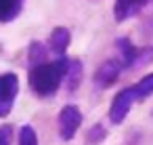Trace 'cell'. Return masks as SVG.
Segmentation results:
<instances>
[{"label":"cell","instance_id":"cell-1","mask_svg":"<svg viewBox=\"0 0 153 145\" xmlns=\"http://www.w3.org/2000/svg\"><path fill=\"white\" fill-rule=\"evenodd\" d=\"M67 67H69V59L67 57H59L55 61H46L42 65L30 67V72H27L30 88L38 97H44V99L53 97L61 88V82H65Z\"/></svg>","mask_w":153,"mask_h":145},{"label":"cell","instance_id":"cell-2","mask_svg":"<svg viewBox=\"0 0 153 145\" xmlns=\"http://www.w3.org/2000/svg\"><path fill=\"white\" fill-rule=\"evenodd\" d=\"M17 95H19V76L15 72L0 74V118H7L13 111Z\"/></svg>","mask_w":153,"mask_h":145},{"label":"cell","instance_id":"cell-3","mask_svg":"<svg viewBox=\"0 0 153 145\" xmlns=\"http://www.w3.org/2000/svg\"><path fill=\"white\" fill-rule=\"evenodd\" d=\"M134 101H138V99H136L134 84L122 88V90L113 97V101H111V107H109V120H111L113 124H122V122L126 120V116L130 114Z\"/></svg>","mask_w":153,"mask_h":145},{"label":"cell","instance_id":"cell-4","mask_svg":"<svg viewBox=\"0 0 153 145\" xmlns=\"http://www.w3.org/2000/svg\"><path fill=\"white\" fill-rule=\"evenodd\" d=\"M57 124H59V135L63 141H71L82 124V111L76 105H63V109L57 116Z\"/></svg>","mask_w":153,"mask_h":145},{"label":"cell","instance_id":"cell-5","mask_svg":"<svg viewBox=\"0 0 153 145\" xmlns=\"http://www.w3.org/2000/svg\"><path fill=\"white\" fill-rule=\"evenodd\" d=\"M122 70H124V65H122V61H120V59H107L105 63H101V67H99V70L94 72V76H92L94 86H97L99 90L109 88L111 84H115V82H117V78H120V74H122Z\"/></svg>","mask_w":153,"mask_h":145},{"label":"cell","instance_id":"cell-6","mask_svg":"<svg viewBox=\"0 0 153 145\" xmlns=\"http://www.w3.org/2000/svg\"><path fill=\"white\" fill-rule=\"evenodd\" d=\"M69 44H71V32H69V28L59 25V28H55V30L51 32L48 51H51L53 55H57V59H59V57H65Z\"/></svg>","mask_w":153,"mask_h":145},{"label":"cell","instance_id":"cell-7","mask_svg":"<svg viewBox=\"0 0 153 145\" xmlns=\"http://www.w3.org/2000/svg\"><path fill=\"white\" fill-rule=\"evenodd\" d=\"M147 4V0H115L113 4V17L117 23L122 21H128L130 17H136L143 7Z\"/></svg>","mask_w":153,"mask_h":145},{"label":"cell","instance_id":"cell-8","mask_svg":"<svg viewBox=\"0 0 153 145\" xmlns=\"http://www.w3.org/2000/svg\"><path fill=\"white\" fill-rule=\"evenodd\" d=\"M115 49H117V53H120V57H117V59L122 61V65H124V67H136V65H138L140 49H136V46L130 42V38H117Z\"/></svg>","mask_w":153,"mask_h":145},{"label":"cell","instance_id":"cell-9","mask_svg":"<svg viewBox=\"0 0 153 145\" xmlns=\"http://www.w3.org/2000/svg\"><path fill=\"white\" fill-rule=\"evenodd\" d=\"M25 0H0V23L15 21L23 11Z\"/></svg>","mask_w":153,"mask_h":145},{"label":"cell","instance_id":"cell-10","mask_svg":"<svg viewBox=\"0 0 153 145\" xmlns=\"http://www.w3.org/2000/svg\"><path fill=\"white\" fill-rule=\"evenodd\" d=\"M82 70H84L82 61L69 59V67H67V76H65V86H67L69 93H74L80 86V82H82Z\"/></svg>","mask_w":153,"mask_h":145},{"label":"cell","instance_id":"cell-11","mask_svg":"<svg viewBox=\"0 0 153 145\" xmlns=\"http://www.w3.org/2000/svg\"><path fill=\"white\" fill-rule=\"evenodd\" d=\"M27 61H30V67L46 63V46L42 42H32L27 49Z\"/></svg>","mask_w":153,"mask_h":145},{"label":"cell","instance_id":"cell-12","mask_svg":"<svg viewBox=\"0 0 153 145\" xmlns=\"http://www.w3.org/2000/svg\"><path fill=\"white\" fill-rule=\"evenodd\" d=\"M134 90H136V99H138V101L151 97V95H153V74L143 76V78L134 84Z\"/></svg>","mask_w":153,"mask_h":145},{"label":"cell","instance_id":"cell-13","mask_svg":"<svg viewBox=\"0 0 153 145\" xmlns=\"http://www.w3.org/2000/svg\"><path fill=\"white\" fill-rule=\"evenodd\" d=\"M19 145H38V135L34 130V126L25 124L19 130Z\"/></svg>","mask_w":153,"mask_h":145},{"label":"cell","instance_id":"cell-14","mask_svg":"<svg viewBox=\"0 0 153 145\" xmlns=\"http://www.w3.org/2000/svg\"><path fill=\"white\" fill-rule=\"evenodd\" d=\"M105 137H107V130H105L103 124H94V126L88 130V143H90V145H101V143L105 141Z\"/></svg>","mask_w":153,"mask_h":145},{"label":"cell","instance_id":"cell-15","mask_svg":"<svg viewBox=\"0 0 153 145\" xmlns=\"http://www.w3.org/2000/svg\"><path fill=\"white\" fill-rule=\"evenodd\" d=\"M13 143V126L2 124L0 126V145H11Z\"/></svg>","mask_w":153,"mask_h":145}]
</instances>
